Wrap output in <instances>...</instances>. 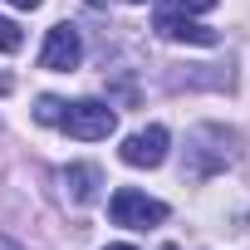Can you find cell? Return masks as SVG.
Listing matches in <instances>:
<instances>
[{
    "mask_svg": "<svg viewBox=\"0 0 250 250\" xmlns=\"http://www.w3.org/2000/svg\"><path fill=\"white\" fill-rule=\"evenodd\" d=\"M59 128L79 143H103L113 128H118V113L98 98H79V103H64V118H59Z\"/></svg>",
    "mask_w": 250,
    "mask_h": 250,
    "instance_id": "obj_1",
    "label": "cell"
},
{
    "mask_svg": "<svg viewBox=\"0 0 250 250\" xmlns=\"http://www.w3.org/2000/svg\"><path fill=\"white\" fill-rule=\"evenodd\" d=\"M108 216H113V226L152 230V226H162V221H167V206H162L157 196L138 191V187H118V191H113V201H108Z\"/></svg>",
    "mask_w": 250,
    "mask_h": 250,
    "instance_id": "obj_2",
    "label": "cell"
},
{
    "mask_svg": "<svg viewBox=\"0 0 250 250\" xmlns=\"http://www.w3.org/2000/svg\"><path fill=\"white\" fill-rule=\"evenodd\" d=\"M79 59H83L79 30H74V25H54L49 40H44V49H40V64H44L49 74H69V69H79Z\"/></svg>",
    "mask_w": 250,
    "mask_h": 250,
    "instance_id": "obj_3",
    "label": "cell"
},
{
    "mask_svg": "<svg viewBox=\"0 0 250 250\" xmlns=\"http://www.w3.org/2000/svg\"><path fill=\"white\" fill-rule=\"evenodd\" d=\"M167 128H157V123H152V128H143V133H133L128 143H123L118 147V157L123 162H128V167H162L167 162Z\"/></svg>",
    "mask_w": 250,
    "mask_h": 250,
    "instance_id": "obj_4",
    "label": "cell"
},
{
    "mask_svg": "<svg viewBox=\"0 0 250 250\" xmlns=\"http://www.w3.org/2000/svg\"><path fill=\"white\" fill-rule=\"evenodd\" d=\"M152 30H157L162 40H177V44H201V49H211V44H216V30H206V25L187 20V15H182V10H172V5H162V10H157Z\"/></svg>",
    "mask_w": 250,
    "mask_h": 250,
    "instance_id": "obj_5",
    "label": "cell"
},
{
    "mask_svg": "<svg viewBox=\"0 0 250 250\" xmlns=\"http://www.w3.org/2000/svg\"><path fill=\"white\" fill-rule=\"evenodd\" d=\"M191 143H196V147H187V177H211V172H221V167L235 157V133H230L221 147H201L196 133H191Z\"/></svg>",
    "mask_w": 250,
    "mask_h": 250,
    "instance_id": "obj_6",
    "label": "cell"
},
{
    "mask_svg": "<svg viewBox=\"0 0 250 250\" xmlns=\"http://www.w3.org/2000/svg\"><path fill=\"white\" fill-rule=\"evenodd\" d=\"M64 191H69V201L88 206V201L98 196V167H88V162H74V167H64Z\"/></svg>",
    "mask_w": 250,
    "mask_h": 250,
    "instance_id": "obj_7",
    "label": "cell"
},
{
    "mask_svg": "<svg viewBox=\"0 0 250 250\" xmlns=\"http://www.w3.org/2000/svg\"><path fill=\"white\" fill-rule=\"evenodd\" d=\"M35 118H40V123H49V128H59V118H64V103H59L54 93H44V98L35 103Z\"/></svg>",
    "mask_w": 250,
    "mask_h": 250,
    "instance_id": "obj_8",
    "label": "cell"
},
{
    "mask_svg": "<svg viewBox=\"0 0 250 250\" xmlns=\"http://www.w3.org/2000/svg\"><path fill=\"white\" fill-rule=\"evenodd\" d=\"M25 44V35H20V25L15 20H5V15H0V54H15Z\"/></svg>",
    "mask_w": 250,
    "mask_h": 250,
    "instance_id": "obj_9",
    "label": "cell"
},
{
    "mask_svg": "<svg viewBox=\"0 0 250 250\" xmlns=\"http://www.w3.org/2000/svg\"><path fill=\"white\" fill-rule=\"evenodd\" d=\"M177 5H182V10L191 15V10H211V5H216V0H177Z\"/></svg>",
    "mask_w": 250,
    "mask_h": 250,
    "instance_id": "obj_10",
    "label": "cell"
},
{
    "mask_svg": "<svg viewBox=\"0 0 250 250\" xmlns=\"http://www.w3.org/2000/svg\"><path fill=\"white\" fill-rule=\"evenodd\" d=\"M10 5H15V10H35V5H40V0H10Z\"/></svg>",
    "mask_w": 250,
    "mask_h": 250,
    "instance_id": "obj_11",
    "label": "cell"
},
{
    "mask_svg": "<svg viewBox=\"0 0 250 250\" xmlns=\"http://www.w3.org/2000/svg\"><path fill=\"white\" fill-rule=\"evenodd\" d=\"M0 93H10V79H5V74H0Z\"/></svg>",
    "mask_w": 250,
    "mask_h": 250,
    "instance_id": "obj_12",
    "label": "cell"
},
{
    "mask_svg": "<svg viewBox=\"0 0 250 250\" xmlns=\"http://www.w3.org/2000/svg\"><path fill=\"white\" fill-rule=\"evenodd\" d=\"M103 250H133V245H103Z\"/></svg>",
    "mask_w": 250,
    "mask_h": 250,
    "instance_id": "obj_13",
    "label": "cell"
},
{
    "mask_svg": "<svg viewBox=\"0 0 250 250\" xmlns=\"http://www.w3.org/2000/svg\"><path fill=\"white\" fill-rule=\"evenodd\" d=\"M128 5H143V0H128Z\"/></svg>",
    "mask_w": 250,
    "mask_h": 250,
    "instance_id": "obj_14",
    "label": "cell"
},
{
    "mask_svg": "<svg viewBox=\"0 0 250 250\" xmlns=\"http://www.w3.org/2000/svg\"><path fill=\"white\" fill-rule=\"evenodd\" d=\"M162 250H177V245H162Z\"/></svg>",
    "mask_w": 250,
    "mask_h": 250,
    "instance_id": "obj_15",
    "label": "cell"
},
{
    "mask_svg": "<svg viewBox=\"0 0 250 250\" xmlns=\"http://www.w3.org/2000/svg\"><path fill=\"white\" fill-rule=\"evenodd\" d=\"M0 250H10V245H0Z\"/></svg>",
    "mask_w": 250,
    "mask_h": 250,
    "instance_id": "obj_16",
    "label": "cell"
}]
</instances>
